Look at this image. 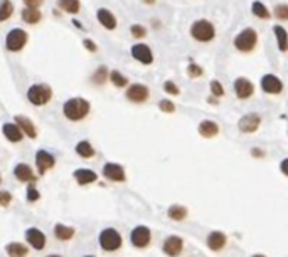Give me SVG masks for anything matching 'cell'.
I'll use <instances>...</instances> for the list:
<instances>
[{"mask_svg": "<svg viewBox=\"0 0 288 257\" xmlns=\"http://www.w3.org/2000/svg\"><path fill=\"white\" fill-rule=\"evenodd\" d=\"M130 32H132V35L135 39H144L145 35H147V29H145L144 26H139V24H135V26H132Z\"/></svg>", "mask_w": 288, "mask_h": 257, "instance_id": "ab89813d", "label": "cell"}, {"mask_svg": "<svg viewBox=\"0 0 288 257\" xmlns=\"http://www.w3.org/2000/svg\"><path fill=\"white\" fill-rule=\"evenodd\" d=\"M132 57L135 61L142 62V64L148 66L153 62V54L150 51V47L147 44H135L132 47Z\"/></svg>", "mask_w": 288, "mask_h": 257, "instance_id": "d6986e66", "label": "cell"}, {"mask_svg": "<svg viewBox=\"0 0 288 257\" xmlns=\"http://www.w3.org/2000/svg\"><path fill=\"white\" fill-rule=\"evenodd\" d=\"M251 155H253L255 158H263V156H265V152H263V150H259V148H253V150H251Z\"/></svg>", "mask_w": 288, "mask_h": 257, "instance_id": "bcb514c9", "label": "cell"}, {"mask_svg": "<svg viewBox=\"0 0 288 257\" xmlns=\"http://www.w3.org/2000/svg\"><path fill=\"white\" fill-rule=\"evenodd\" d=\"M152 242V231L147 225H137L130 232V244L135 249H147Z\"/></svg>", "mask_w": 288, "mask_h": 257, "instance_id": "8992f818", "label": "cell"}, {"mask_svg": "<svg viewBox=\"0 0 288 257\" xmlns=\"http://www.w3.org/2000/svg\"><path fill=\"white\" fill-rule=\"evenodd\" d=\"M74 152H76V155L83 158V160H89V158H93L96 155V150H94V146L89 143L88 140L78 141L76 146H74Z\"/></svg>", "mask_w": 288, "mask_h": 257, "instance_id": "d4e9b609", "label": "cell"}, {"mask_svg": "<svg viewBox=\"0 0 288 257\" xmlns=\"http://www.w3.org/2000/svg\"><path fill=\"white\" fill-rule=\"evenodd\" d=\"M273 32H275V37H277V42H278V49L282 51V52H287L288 51V32L285 30V27L275 26Z\"/></svg>", "mask_w": 288, "mask_h": 257, "instance_id": "83f0119b", "label": "cell"}, {"mask_svg": "<svg viewBox=\"0 0 288 257\" xmlns=\"http://www.w3.org/2000/svg\"><path fill=\"white\" fill-rule=\"evenodd\" d=\"M83 44H85V47H86V49H88V51H91V52H94V51L98 49V47H96V44H94V42H91V41H89V39H86V41L83 42Z\"/></svg>", "mask_w": 288, "mask_h": 257, "instance_id": "f6af8a7d", "label": "cell"}, {"mask_svg": "<svg viewBox=\"0 0 288 257\" xmlns=\"http://www.w3.org/2000/svg\"><path fill=\"white\" fill-rule=\"evenodd\" d=\"M197 131H199V134L202 138H214L216 134L219 133V125L216 123V121H212V120H204V121H201L199 126H197Z\"/></svg>", "mask_w": 288, "mask_h": 257, "instance_id": "cb8c5ba5", "label": "cell"}, {"mask_svg": "<svg viewBox=\"0 0 288 257\" xmlns=\"http://www.w3.org/2000/svg\"><path fill=\"white\" fill-rule=\"evenodd\" d=\"M275 17L280 21H288V5L287 3H280L275 7Z\"/></svg>", "mask_w": 288, "mask_h": 257, "instance_id": "74e56055", "label": "cell"}, {"mask_svg": "<svg viewBox=\"0 0 288 257\" xmlns=\"http://www.w3.org/2000/svg\"><path fill=\"white\" fill-rule=\"evenodd\" d=\"M144 2H145V3H153L155 0H144Z\"/></svg>", "mask_w": 288, "mask_h": 257, "instance_id": "681fc988", "label": "cell"}, {"mask_svg": "<svg viewBox=\"0 0 288 257\" xmlns=\"http://www.w3.org/2000/svg\"><path fill=\"white\" fill-rule=\"evenodd\" d=\"M261 89L263 93L266 94H280L283 91V82L282 79L278 76H275V74H265V76L261 77Z\"/></svg>", "mask_w": 288, "mask_h": 257, "instance_id": "2e32d148", "label": "cell"}, {"mask_svg": "<svg viewBox=\"0 0 288 257\" xmlns=\"http://www.w3.org/2000/svg\"><path fill=\"white\" fill-rule=\"evenodd\" d=\"M209 88H211V94H212V98H223L224 96V88H223V84L218 81V79H214V81H211V84H209Z\"/></svg>", "mask_w": 288, "mask_h": 257, "instance_id": "d590c367", "label": "cell"}, {"mask_svg": "<svg viewBox=\"0 0 288 257\" xmlns=\"http://www.w3.org/2000/svg\"><path fill=\"white\" fill-rule=\"evenodd\" d=\"M73 179L80 187H86V185H91L98 180V173L91 168H76L73 172Z\"/></svg>", "mask_w": 288, "mask_h": 257, "instance_id": "ac0fdd59", "label": "cell"}, {"mask_svg": "<svg viewBox=\"0 0 288 257\" xmlns=\"http://www.w3.org/2000/svg\"><path fill=\"white\" fill-rule=\"evenodd\" d=\"M101 175L108 181H113V183H123L127 180L125 167L120 163H115V161H106L103 168H101Z\"/></svg>", "mask_w": 288, "mask_h": 257, "instance_id": "9c48e42d", "label": "cell"}, {"mask_svg": "<svg viewBox=\"0 0 288 257\" xmlns=\"http://www.w3.org/2000/svg\"><path fill=\"white\" fill-rule=\"evenodd\" d=\"M12 200H14V195H12L9 190H0V207L2 208L9 207L12 204Z\"/></svg>", "mask_w": 288, "mask_h": 257, "instance_id": "f35d334b", "label": "cell"}, {"mask_svg": "<svg viewBox=\"0 0 288 257\" xmlns=\"http://www.w3.org/2000/svg\"><path fill=\"white\" fill-rule=\"evenodd\" d=\"M91 111V104L85 98H71L62 104V114L69 121H81Z\"/></svg>", "mask_w": 288, "mask_h": 257, "instance_id": "6da1fadb", "label": "cell"}, {"mask_svg": "<svg viewBox=\"0 0 288 257\" xmlns=\"http://www.w3.org/2000/svg\"><path fill=\"white\" fill-rule=\"evenodd\" d=\"M2 133H3V136H5V140L10 141V143H21V141L24 140V136H26L15 121H14V123H5V125H3L2 126Z\"/></svg>", "mask_w": 288, "mask_h": 257, "instance_id": "ffe728a7", "label": "cell"}, {"mask_svg": "<svg viewBox=\"0 0 288 257\" xmlns=\"http://www.w3.org/2000/svg\"><path fill=\"white\" fill-rule=\"evenodd\" d=\"M232 88H234V94L238 100H250L255 94V86L248 77H238Z\"/></svg>", "mask_w": 288, "mask_h": 257, "instance_id": "5bb4252c", "label": "cell"}, {"mask_svg": "<svg viewBox=\"0 0 288 257\" xmlns=\"http://www.w3.org/2000/svg\"><path fill=\"white\" fill-rule=\"evenodd\" d=\"M0 185H2V175H0Z\"/></svg>", "mask_w": 288, "mask_h": 257, "instance_id": "816d5d0a", "label": "cell"}, {"mask_svg": "<svg viewBox=\"0 0 288 257\" xmlns=\"http://www.w3.org/2000/svg\"><path fill=\"white\" fill-rule=\"evenodd\" d=\"M42 2H44V0H24V3H26L29 9H37L39 5H42Z\"/></svg>", "mask_w": 288, "mask_h": 257, "instance_id": "7bdbcfd3", "label": "cell"}, {"mask_svg": "<svg viewBox=\"0 0 288 257\" xmlns=\"http://www.w3.org/2000/svg\"><path fill=\"white\" fill-rule=\"evenodd\" d=\"M187 74H189V77L197 79L204 74V69L199 64H196V62H191V64L187 66Z\"/></svg>", "mask_w": 288, "mask_h": 257, "instance_id": "8d00e7d4", "label": "cell"}, {"mask_svg": "<svg viewBox=\"0 0 288 257\" xmlns=\"http://www.w3.org/2000/svg\"><path fill=\"white\" fill-rule=\"evenodd\" d=\"M228 244V235L221 231H212L209 232L206 237V246L211 249L212 252H221Z\"/></svg>", "mask_w": 288, "mask_h": 257, "instance_id": "e0dca14e", "label": "cell"}, {"mask_svg": "<svg viewBox=\"0 0 288 257\" xmlns=\"http://www.w3.org/2000/svg\"><path fill=\"white\" fill-rule=\"evenodd\" d=\"M15 123L19 125V128L22 129V133L26 134L27 138H30V140H35V138H37V129H35L34 123L27 116L17 114V116H15Z\"/></svg>", "mask_w": 288, "mask_h": 257, "instance_id": "7402d4cb", "label": "cell"}, {"mask_svg": "<svg viewBox=\"0 0 288 257\" xmlns=\"http://www.w3.org/2000/svg\"><path fill=\"white\" fill-rule=\"evenodd\" d=\"M256 44H258V34H256V30L251 29V27L243 29L241 32L234 37V47L239 52H251L256 47Z\"/></svg>", "mask_w": 288, "mask_h": 257, "instance_id": "5b68a950", "label": "cell"}, {"mask_svg": "<svg viewBox=\"0 0 288 257\" xmlns=\"http://www.w3.org/2000/svg\"><path fill=\"white\" fill-rule=\"evenodd\" d=\"M251 257H266V256H263V254H253Z\"/></svg>", "mask_w": 288, "mask_h": 257, "instance_id": "c3c4849f", "label": "cell"}, {"mask_svg": "<svg viewBox=\"0 0 288 257\" xmlns=\"http://www.w3.org/2000/svg\"><path fill=\"white\" fill-rule=\"evenodd\" d=\"M34 163H35V172L39 175H46L49 170L56 167V156L47 152V150H37L34 155Z\"/></svg>", "mask_w": 288, "mask_h": 257, "instance_id": "ba28073f", "label": "cell"}, {"mask_svg": "<svg viewBox=\"0 0 288 257\" xmlns=\"http://www.w3.org/2000/svg\"><path fill=\"white\" fill-rule=\"evenodd\" d=\"M106 79H110V73H108V69H106L105 66L98 67V69L93 73V76H91L93 84H96V86H103L106 82Z\"/></svg>", "mask_w": 288, "mask_h": 257, "instance_id": "f1b7e54d", "label": "cell"}, {"mask_svg": "<svg viewBox=\"0 0 288 257\" xmlns=\"http://www.w3.org/2000/svg\"><path fill=\"white\" fill-rule=\"evenodd\" d=\"M259 125H261V116L258 113H248L241 116L238 123V128L241 133H255L258 131Z\"/></svg>", "mask_w": 288, "mask_h": 257, "instance_id": "9a60e30c", "label": "cell"}, {"mask_svg": "<svg viewBox=\"0 0 288 257\" xmlns=\"http://www.w3.org/2000/svg\"><path fill=\"white\" fill-rule=\"evenodd\" d=\"M98 244H100L101 251L116 252L123 246V237H121L120 231H116L115 227H106L98 235Z\"/></svg>", "mask_w": 288, "mask_h": 257, "instance_id": "7a4b0ae2", "label": "cell"}, {"mask_svg": "<svg viewBox=\"0 0 288 257\" xmlns=\"http://www.w3.org/2000/svg\"><path fill=\"white\" fill-rule=\"evenodd\" d=\"M39 199H41V192L35 188V183H30L27 185L26 188V200L29 202V204H35Z\"/></svg>", "mask_w": 288, "mask_h": 257, "instance_id": "e575fe53", "label": "cell"}, {"mask_svg": "<svg viewBox=\"0 0 288 257\" xmlns=\"http://www.w3.org/2000/svg\"><path fill=\"white\" fill-rule=\"evenodd\" d=\"M128 101L135 103V104H142L148 100L150 96V89L145 84H140V82H135V84H130L127 93H125Z\"/></svg>", "mask_w": 288, "mask_h": 257, "instance_id": "4fadbf2b", "label": "cell"}, {"mask_svg": "<svg viewBox=\"0 0 288 257\" xmlns=\"http://www.w3.org/2000/svg\"><path fill=\"white\" fill-rule=\"evenodd\" d=\"M24 239H26V244L29 246L30 249H34V251H44L46 246H47V237L44 232L41 231V229L37 227H29L26 229V232H24Z\"/></svg>", "mask_w": 288, "mask_h": 257, "instance_id": "52a82bcc", "label": "cell"}, {"mask_svg": "<svg viewBox=\"0 0 288 257\" xmlns=\"http://www.w3.org/2000/svg\"><path fill=\"white\" fill-rule=\"evenodd\" d=\"M12 12H14V5H12L10 0H2V3H0V22L7 21L12 15Z\"/></svg>", "mask_w": 288, "mask_h": 257, "instance_id": "836d02e7", "label": "cell"}, {"mask_svg": "<svg viewBox=\"0 0 288 257\" xmlns=\"http://www.w3.org/2000/svg\"><path fill=\"white\" fill-rule=\"evenodd\" d=\"M184 251V239L180 235H167L162 242V252L167 257H179Z\"/></svg>", "mask_w": 288, "mask_h": 257, "instance_id": "8fae6325", "label": "cell"}, {"mask_svg": "<svg viewBox=\"0 0 288 257\" xmlns=\"http://www.w3.org/2000/svg\"><path fill=\"white\" fill-rule=\"evenodd\" d=\"M83 257H96V256H89V254H88V256H83Z\"/></svg>", "mask_w": 288, "mask_h": 257, "instance_id": "f907efd6", "label": "cell"}, {"mask_svg": "<svg viewBox=\"0 0 288 257\" xmlns=\"http://www.w3.org/2000/svg\"><path fill=\"white\" fill-rule=\"evenodd\" d=\"M5 254L9 257H27L29 256V246L26 242H9L5 244Z\"/></svg>", "mask_w": 288, "mask_h": 257, "instance_id": "44dd1931", "label": "cell"}, {"mask_svg": "<svg viewBox=\"0 0 288 257\" xmlns=\"http://www.w3.org/2000/svg\"><path fill=\"white\" fill-rule=\"evenodd\" d=\"M164 91H165L167 94H172V96H177V94L180 93L179 86H177L173 81H165V82H164Z\"/></svg>", "mask_w": 288, "mask_h": 257, "instance_id": "60d3db41", "label": "cell"}, {"mask_svg": "<svg viewBox=\"0 0 288 257\" xmlns=\"http://www.w3.org/2000/svg\"><path fill=\"white\" fill-rule=\"evenodd\" d=\"M12 173H14L15 180L21 181V183H26V185H30V183H35L39 179V175L35 173V170L30 167L29 163H26V161H21V163H17L12 170Z\"/></svg>", "mask_w": 288, "mask_h": 257, "instance_id": "30bf717a", "label": "cell"}, {"mask_svg": "<svg viewBox=\"0 0 288 257\" xmlns=\"http://www.w3.org/2000/svg\"><path fill=\"white\" fill-rule=\"evenodd\" d=\"M54 232V237H56L58 240H61V242H68V240H71L74 237V234H76V229L71 227V225H64V224H56L53 229Z\"/></svg>", "mask_w": 288, "mask_h": 257, "instance_id": "603a6c76", "label": "cell"}, {"mask_svg": "<svg viewBox=\"0 0 288 257\" xmlns=\"http://www.w3.org/2000/svg\"><path fill=\"white\" fill-rule=\"evenodd\" d=\"M280 172L285 177H288V158H283V160L280 161Z\"/></svg>", "mask_w": 288, "mask_h": 257, "instance_id": "ee69618b", "label": "cell"}, {"mask_svg": "<svg viewBox=\"0 0 288 257\" xmlns=\"http://www.w3.org/2000/svg\"><path fill=\"white\" fill-rule=\"evenodd\" d=\"M96 17H98V21H100V24L105 27V29L113 30L116 27V19H115V15H113L110 10L100 9V10H98V14H96Z\"/></svg>", "mask_w": 288, "mask_h": 257, "instance_id": "4316f807", "label": "cell"}, {"mask_svg": "<svg viewBox=\"0 0 288 257\" xmlns=\"http://www.w3.org/2000/svg\"><path fill=\"white\" fill-rule=\"evenodd\" d=\"M46 257H62V256H59V254H47Z\"/></svg>", "mask_w": 288, "mask_h": 257, "instance_id": "7dc6e473", "label": "cell"}, {"mask_svg": "<svg viewBox=\"0 0 288 257\" xmlns=\"http://www.w3.org/2000/svg\"><path fill=\"white\" fill-rule=\"evenodd\" d=\"M167 215H169V219L173 220V222H182V220L187 219L189 210H187V207H184V205L173 204L167 208Z\"/></svg>", "mask_w": 288, "mask_h": 257, "instance_id": "484cf974", "label": "cell"}, {"mask_svg": "<svg viewBox=\"0 0 288 257\" xmlns=\"http://www.w3.org/2000/svg\"><path fill=\"white\" fill-rule=\"evenodd\" d=\"M27 44V32L22 29H12L5 37V46L10 52H19Z\"/></svg>", "mask_w": 288, "mask_h": 257, "instance_id": "7c38bea8", "label": "cell"}, {"mask_svg": "<svg viewBox=\"0 0 288 257\" xmlns=\"http://www.w3.org/2000/svg\"><path fill=\"white\" fill-rule=\"evenodd\" d=\"M159 108H160V111H164V113H173L175 111V104H173L171 100H162L159 103Z\"/></svg>", "mask_w": 288, "mask_h": 257, "instance_id": "b9f144b4", "label": "cell"}, {"mask_svg": "<svg viewBox=\"0 0 288 257\" xmlns=\"http://www.w3.org/2000/svg\"><path fill=\"white\" fill-rule=\"evenodd\" d=\"M110 81L115 88H125L128 84V77H125L120 71H112L110 73Z\"/></svg>", "mask_w": 288, "mask_h": 257, "instance_id": "1f68e13d", "label": "cell"}, {"mask_svg": "<svg viewBox=\"0 0 288 257\" xmlns=\"http://www.w3.org/2000/svg\"><path fill=\"white\" fill-rule=\"evenodd\" d=\"M51 98H53V89H51V86L42 84V82L32 84L27 89V100L34 106H46L51 101Z\"/></svg>", "mask_w": 288, "mask_h": 257, "instance_id": "277c9868", "label": "cell"}, {"mask_svg": "<svg viewBox=\"0 0 288 257\" xmlns=\"http://www.w3.org/2000/svg\"><path fill=\"white\" fill-rule=\"evenodd\" d=\"M251 10H253V14L256 15L258 19H270V10L266 9L265 3H261L259 0H255L253 5H251Z\"/></svg>", "mask_w": 288, "mask_h": 257, "instance_id": "f546056e", "label": "cell"}, {"mask_svg": "<svg viewBox=\"0 0 288 257\" xmlns=\"http://www.w3.org/2000/svg\"><path fill=\"white\" fill-rule=\"evenodd\" d=\"M58 5L64 12L76 14V12L80 10V0H58Z\"/></svg>", "mask_w": 288, "mask_h": 257, "instance_id": "4dcf8cb0", "label": "cell"}, {"mask_svg": "<svg viewBox=\"0 0 288 257\" xmlns=\"http://www.w3.org/2000/svg\"><path fill=\"white\" fill-rule=\"evenodd\" d=\"M191 37L197 42H211L216 37V29L212 26V22H209L207 19H199L191 26Z\"/></svg>", "mask_w": 288, "mask_h": 257, "instance_id": "3957f363", "label": "cell"}, {"mask_svg": "<svg viewBox=\"0 0 288 257\" xmlns=\"http://www.w3.org/2000/svg\"><path fill=\"white\" fill-rule=\"evenodd\" d=\"M22 19L27 24H37L42 19V14L37 9H26L22 12Z\"/></svg>", "mask_w": 288, "mask_h": 257, "instance_id": "d6a6232c", "label": "cell"}]
</instances>
